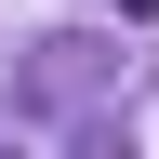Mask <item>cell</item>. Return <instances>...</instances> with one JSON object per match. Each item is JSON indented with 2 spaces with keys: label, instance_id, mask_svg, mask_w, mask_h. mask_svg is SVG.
Listing matches in <instances>:
<instances>
[{
  "label": "cell",
  "instance_id": "1",
  "mask_svg": "<svg viewBox=\"0 0 159 159\" xmlns=\"http://www.w3.org/2000/svg\"><path fill=\"white\" fill-rule=\"evenodd\" d=\"M0 159H13V133H0Z\"/></svg>",
  "mask_w": 159,
  "mask_h": 159
}]
</instances>
